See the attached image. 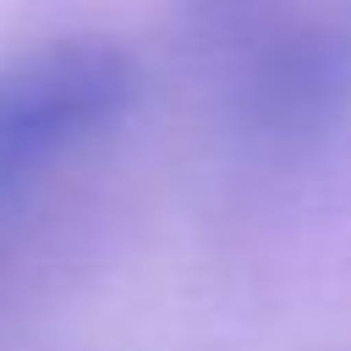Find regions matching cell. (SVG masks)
Instances as JSON below:
<instances>
[{"instance_id": "obj_1", "label": "cell", "mask_w": 351, "mask_h": 351, "mask_svg": "<svg viewBox=\"0 0 351 351\" xmlns=\"http://www.w3.org/2000/svg\"><path fill=\"white\" fill-rule=\"evenodd\" d=\"M186 44L263 154H307L351 115V0H186Z\"/></svg>"}, {"instance_id": "obj_2", "label": "cell", "mask_w": 351, "mask_h": 351, "mask_svg": "<svg viewBox=\"0 0 351 351\" xmlns=\"http://www.w3.org/2000/svg\"><path fill=\"white\" fill-rule=\"evenodd\" d=\"M132 104V60L115 44H44L0 71V203L88 148Z\"/></svg>"}]
</instances>
